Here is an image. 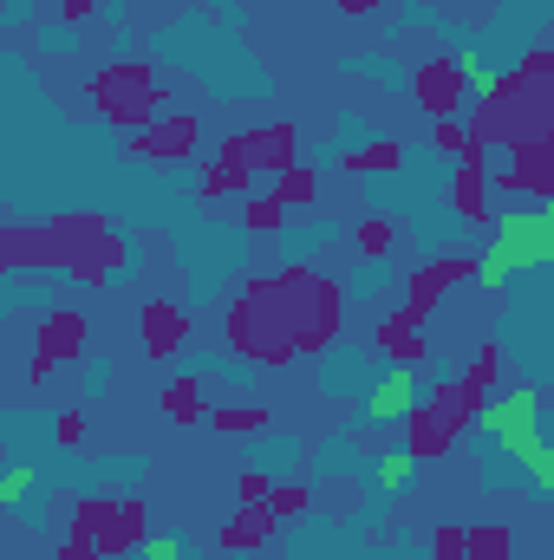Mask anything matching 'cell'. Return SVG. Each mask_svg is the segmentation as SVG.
Here are the masks:
<instances>
[{
  "mask_svg": "<svg viewBox=\"0 0 554 560\" xmlns=\"http://www.w3.org/2000/svg\"><path fill=\"white\" fill-rule=\"evenodd\" d=\"M339 313H346V300L320 268H280L229 306V346L255 365H287V359L333 346Z\"/></svg>",
  "mask_w": 554,
  "mask_h": 560,
  "instance_id": "1",
  "label": "cell"
},
{
  "mask_svg": "<svg viewBox=\"0 0 554 560\" xmlns=\"http://www.w3.org/2000/svg\"><path fill=\"white\" fill-rule=\"evenodd\" d=\"M463 138L476 150H516V143L554 138V52L549 46H535L516 72L483 79V98H476Z\"/></svg>",
  "mask_w": 554,
  "mask_h": 560,
  "instance_id": "2",
  "label": "cell"
},
{
  "mask_svg": "<svg viewBox=\"0 0 554 560\" xmlns=\"http://www.w3.org/2000/svg\"><path fill=\"white\" fill-rule=\"evenodd\" d=\"M496 365H503V352H496V346H483L457 385H443L437 398H417L412 443H405V456H412V463H424V456H443V450H450V443L476 423V411H483V405H489V392H496Z\"/></svg>",
  "mask_w": 554,
  "mask_h": 560,
  "instance_id": "3",
  "label": "cell"
},
{
  "mask_svg": "<svg viewBox=\"0 0 554 560\" xmlns=\"http://www.w3.org/2000/svg\"><path fill=\"white\" fill-rule=\"evenodd\" d=\"M476 430H489L509 456H522L542 495L554 489V450H549V436H542V392H535V385H516V392L489 398V405L476 411Z\"/></svg>",
  "mask_w": 554,
  "mask_h": 560,
  "instance_id": "4",
  "label": "cell"
},
{
  "mask_svg": "<svg viewBox=\"0 0 554 560\" xmlns=\"http://www.w3.org/2000/svg\"><path fill=\"white\" fill-rule=\"evenodd\" d=\"M293 163V131L287 125H262V131H242V138L222 143V156L209 163V176H203V196L216 202V196H235V189H249L255 176H280Z\"/></svg>",
  "mask_w": 554,
  "mask_h": 560,
  "instance_id": "5",
  "label": "cell"
},
{
  "mask_svg": "<svg viewBox=\"0 0 554 560\" xmlns=\"http://www.w3.org/2000/svg\"><path fill=\"white\" fill-rule=\"evenodd\" d=\"M46 229H53V255H59V268H72L79 280L99 287L105 275L125 268V242H118V229H112L105 215H92V209H66V215H53Z\"/></svg>",
  "mask_w": 554,
  "mask_h": 560,
  "instance_id": "6",
  "label": "cell"
},
{
  "mask_svg": "<svg viewBox=\"0 0 554 560\" xmlns=\"http://www.w3.org/2000/svg\"><path fill=\"white\" fill-rule=\"evenodd\" d=\"M549 261H554V215L549 209L503 215L496 248L476 261V280H483V287H503V280H516V275H542Z\"/></svg>",
  "mask_w": 554,
  "mask_h": 560,
  "instance_id": "7",
  "label": "cell"
},
{
  "mask_svg": "<svg viewBox=\"0 0 554 560\" xmlns=\"http://www.w3.org/2000/svg\"><path fill=\"white\" fill-rule=\"evenodd\" d=\"M92 105H99L105 125H118V131L138 138L143 125L163 112V85H157V72H150L143 59H118V66H105V72L92 79Z\"/></svg>",
  "mask_w": 554,
  "mask_h": 560,
  "instance_id": "8",
  "label": "cell"
},
{
  "mask_svg": "<svg viewBox=\"0 0 554 560\" xmlns=\"http://www.w3.org/2000/svg\"><path fill=\"white\" fill-rule=\"evenodd\" d=\"M470 85H483V59L476 52H437L412 72V98L424 105V118H463V98Z\"/></svg>",
  "mask_w": 554,
  "mask_h": 560,
  "instance_id": "9",
  "label": "cell"
},
{
  "mask_svg": "<svg viewBox=\"0 0 554 560\" xmlns=\"http://www.w3.org/2000/svg\"><path fill=\"white\" fill-rule=\"evenodd\" d=\"M72 535L92 541L99 555H138L143 548V502H112V495H92L72 509Z\"/></svg>",
  "mask_w": 554,
  "mask_h": 560,
  "instance_id": "10",
  "label": "cell"
},
{
  "mask_svg": "<svg viewBox=\"0 0 554 560\" xmlns=\"http://www.w3.org/2000/svg\"><path fill=\"white\" fill-rule=\"evenodd\" d=\"M489 183H503V189H522V196L549 202V196H554V138L503 150V176H489Z\"/></svg>",
  "mask_w": 554,
  "mask_h": 560,
  "instance_id": "11",
  "label": "cell"
},
{
  "mask_svg": "<svg viewBox=\"0 0 554 560\" xmlns=\"http://www.w3.org/2000/svg\"><path fill=\"white\" fill-rule=\"evenodd\" d=\"M470 275H476V261H463V255L424 261V268H417V275L405 280V306H399V313H405L412 326H424V313H430V306H437V300H443V293H450L457 280H470Z\"/></svg>",
  "mask_w": 554,
  "mask_h": 560,
  "instance_id": "12",
  "label": "cell"
},
{
  "mask_svg": "<svg viewBox=\"0 0 554 560\" xmlns=\"http://www.w3.org/2000/svg\"><path fill=\"white\" fill-rule=\"evenodd\" d=\"M489 150H476V143H463L457 150V176H450V209L457 215H470V222H489Z\"/></svg>",
  "mask_w": 554,
  "mask_h": 560,
  "instance_id": "13",
  "label": "cell"
},
{
  "mask_svg": "<svg viewBox=\"0 0 554 560\" xmlns=\"http://www.w3.org/2000/svg\"><path fill=\"white\" fill-rule=\"evenodd\" d=\"M79 352H85V319H79V313H53V319L39 326V346H33V378H46L53 365L79 359Z\"/></svg>",
  "mask_w": 554,
  "mask_h": 560,
  "instance_id": "14",
  "label": "cell"
},
{
  "mask_svg": "<svg viewBox=\"0 0 554 560\" xmlns=\"http://www.w3.org/2000/svg\"><path fill=\"white\" fill-rule=\"evenodd\" d=\"M196 143H203L196 118H150L138 138H131V150H138V156H157V163H183Z\"/></svg>",
  "mask_w": 554,
  "mask_h": 560,
  "instance_id": "15",
  "label": "cell"
},
{
  "mask_svg": "<svg viewBox=\"0 0 554 560\" xmlns=\"http://www.w3.org/2000/svg\"><path fill=\"white\" fill-rule=\"evenodd\" d=\"M417 398H424V392H417V365H392V372L379 378V392L366 398V418L372 423H399V418H412L417 411Z\"/></svg>",
  "mask_w": 554,
  "mask_h": 560,
  "instance_id": "16",
  "label": "cell"
},
{
  "mask_svg": "<svg viewBox=\"0 0 554 560\" xmlns=\"http://www.w3.org/2000/svg\"><path fill=\"white\" fill-rule=\"evenodd\" d=\"M275 509L268 502H242L229 522H222V535H216V548H229V555H249V548H268V535H275Z\"/></svg>",
  "mask_w": 554,
  "mask_h": 560,
  "instance_id": "17",
  "label": "cell"
},
{
  "mask_svg": "<svg viewBox=\"0 0 554 560\" xmlns=\"http://www.w3.org/2000/svg\"><path fill=\"white\" fill-rule=\"evenodd\" d=\"M183 339H189V313L170 306V300H150L143 306V346H150V359H170Z\"/></svg>",
  "mask_w": 554,
  "mask_h": 560,
  "instance_id": "18",
  "label": "cell"
},
{
  "mask_svg": "<svg viewBox=\"0 0 554 560\" xmlns=\"http://www.w3.org/2000/svg\"><path fill=\"white\" fill-rule=\"evenodd\" d=\"M379 346H385L392 365H417V359H424V332H417L405 313H392V319L379 326Z\"/></svg>",
  "mask_w": 554,
  "mask_h": 560,
  "instance_id": "19",
  "label": "cell"
},
{
  "mask_svg": "<svg viewBox=\"0 0 554 560\" xmlns=\"http://www.w3.org/2000/svg\"><path fill=\"white\" fill-rule=\"evenodd\" d=\"M463 560H516L509 528H463Z\"/></svg>",
  "mask_w": 554,
  "mask_h": 560,
  "instance_id": "20",
  "label": "cell"
},
{
  "mask_svg": "<svg viewBox=\"0 0 554 560\" xmlns=\"http://www.w3.org/2000/svg\"><path fill=\"white\" fill-rule=\"evenodd\" d=\"M313 196H320V176H313V170H300V163H287V170L275 176V202H280V209H307Z\"/></svg>",
  "mask_w": 554,
  "mask_h": 560,
  "instance_id": "21",
  "label": "cell"
},
{
  "mask_svg": "<svg viewBox=\"0 0 554 560\" xmlns=\"http://www.w3.org/2000/svg\"><path fill=\"white\" fill-rule=\"evenodd\" d=\"M405 163V143H366V150H346V176H372V170H399Z\"/></svg>",
  "mask_w": 554,
  "mask_h": 560,
  "instance_id": "22",
  "label": "cell"
},
{
  "mask_svg": "<svg viewBox=\"0 0 554 560\" xmlns=\"http://www.w3.org/2000/svg\"><path fill=\"white\" fill-rule=\"evenodd\" d=\"M163 411L176 423H196L203 418V385H196V378H170V385H163Z\"/></svg>",
  "mask_w": 554,
  "mask_h": 560,
  "instance_id": "23",
  "label": "cell"
},
{
  "mask_svg": "<svg viewBox=\"0 0 554 560\" xmlns=\"http://www.w3.org/2000/svg\"><path fill=\"white\" fill-rule=\"evenodd\" d=\"M216 430H222V436H249V430H268V411H262V405H235V411H216Z\"/></svg>",
  "mask_w": 554,
  "mask_h": 560,
  "instance_id": "24",
  "label": "cell"
},
{
  "mask_svg": "<svg viewBox=\"0 0 554 560\" xmlns=\"http://www.w3.org/2000/svg\"><path fill=\"white\" fill-rule=\"evenodd\" d=\"M392 242H399V229H392L385 215H372V222H359V255H366V261H379V255H392Z\"/></svg>",
  "mask_w": 554,
  "mask_h": 560,
  "instance_id": "25",
  "label": "cell"
},
{
  "mask_svg": "<svg viewBox=\"0 0 554 560\" xmlns=\"http://www.w3.org/2000/svg\"><path fill=\"white\" fill-rule=\"evenodd\" d=\"M280 215H287V209H280L275 196H249V202H242V222H249L255 235H275V229H280Z\"/></svg>",
  "mask_w": 554,
  "mask_h": 560,
  "instance_id": "26",
  "label": "cell"
},
{
  "mask_svg": "<svg viewBox=\"0 0 554 560\" xmlns=\"http://www.w3.org/2000/svg\"><path fill=\"white\" fill-rule=\"evenodd\" d=\"M26 495H33V469H26V463H13V469L0 476V502H7V509H20Z\"/></svg>",
  "mask_w": 554,
  "mask_h": 560,
  "instance_id": "27",
  "label": "cell"
},
{
  "mask_svg": "<svg viewBox=\"0 0 554 560\" xmlns=\"http://www.w3.org/2000/svg\"><path fill=\"white\" fill-rule=\"evenodd\" d=\"M379 482H385V489H405V482H412V456H405V450L385 456V463H379Z\"/></svg>",
  "mask_w": 554,
  "mask_h": 560,
  "instance_id": "28",
  "label": "cell"
},
{
  "mask_svg": "<svg viewBox=\"0 0 554 560\" xmlns=\"http://www.w3.org/2000/svg\"><path fill=\"white\" fill-rule=\"evenodd\" d=\"M268 509H275V515H300V509H307V489H293V482H287V489H268Z\"/></svg>",
  "mask_w": 554,
  "mask_h": 560,
  "instance_id": "29",
  "label": "cell"
},
{
  "mask_svg": "<svg viewBox=\"0 0 554 560\" xmlns=\"http://www.w3.org/2000/svg\"><path fill=\"white\" fill-rule=\"evenodd\" d=\"M430 555L437 560H463V528H437V535H430Z\"/></svg>",
  "mask_w": 554,
  "mask_h": 560,
  "instance_id": "30",
  "label": "cell"
},
{
  "mask_svg": "<svg viewBox=\"0 0 554 560\" xmlns=\"http://www.w3.org/2000/svg\"><path fill=\"white\" fill-rule=\"evenodd\" d=\"M268 489H275V482H268L262 469H249V476H242V502H268Z\"/></svg>",
  "mask_w": 554,
  "mask_h": 560,
  "instance_id": "31",
  "label": "cell"
},
{
  "mask_svg": "<svg viewBox=\"0 0 554 560\" xmlns=\"http://www.w3.org/2000/svg\"><path fill=\"white\" fill-rule=\"evenodd\" d=\"M143 560H183V548L163 541V535H143Z\"/></svg>",
  "mask_w": 554,
  "mask_h": 560,
  "instance_id": "32",
  "label": "cell"
},
{
  "mask_svg": "<svg viewBox=\"0 0 554 560\" xmlns=\"http://www.w3.org/2000/svg\"><path fill=\"white\" fill-rule=\"evenodd\" d=\"M53 430H59V443L72 450V443H79V430H85V418H79V411H59V423H53Z\"/></svg>",
  "mask_w": 554,
  "mask_h": 560,
  "instance_id": "33",
  "label": "cell"
},
{
  "mask_svg": "<svg viewBox=\"0 0 554 560\" xmlns=\"http://www.w3.org/2000/svg\"><path fill=\"white\" fill-rule=\"evenodd\" d=\"M59 560H105V555H99V548H92V541H79V535H72V541H66V548H59Z\"/></svg>",
  "mask_w": 554,
  "mask_h": 560,
  "instance_id": "34",
  "label": "cell"
},
{
  "mask_svg": "<svg viewBox=\"0 0 554 560\" xmlns=\"http://www.w3.org/2000/svg\"><path fill=\"white\" fill-rule=\"evenodd\" d=\"M379 7H385V0H339V13H353V20H359V13H379Z\"/></svg>",
  "mask_w": 554,
  "mask_h": 560,
  "instance_id": "35",
  "label": "cell"
},
{
  "mask_svg": "<svg viewBox=\"0 0 554 560\" xmlns=\"http://www.w3.org/2000/svg\"><path fill=\"white\" fill-rule=\"evenodd\" d=\"M92 7H99V0H66V20H85Z\"/></svg>",
  "mask_w": 554,
  "mask_h": 560,
  "instance_id": "36",
  "label": "cell"
}]
</instances>
